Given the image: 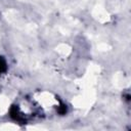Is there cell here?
I'll return each instance as SVG.
<instances>
[]
</instances>
